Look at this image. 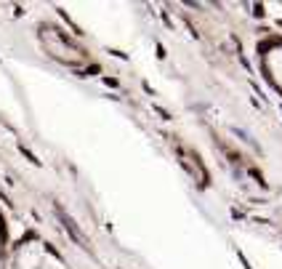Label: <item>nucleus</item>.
Segmentation results:
<instances>
[{
    "instance_id": "nucleus-1",
    "label": "nucleus",
    "mask_w": 282,
    "mask_h": 269,
    "mask_svg": "<svg viewBox=\"0 0 282 269\" xmlns=\"http://www.w3.org/2000/svg\"><path fill=\"white\" fill-rule=\"evenodd\" d=\"M37 37H40V43H43L45 53H48L51 59L61 61V64L80 67V64H85V61H88L85 51L72 40V37H67V32H61L59 27H53V24H43V27H40V32H37Z\"/></svg>"
},
{
    "instance_id": "nucleus-2",
    "label": "nucleus",
    "mask_w": 282,
    "mask_h": 269,
    "mask_svg": "<svg viewBox=\"0 0 282 269\" xmlns=\"http://www.w3.org/2000/svg\"><path fill=\"white\" fill-rule=\"evenodd\" d=\"M181 165L189 168V173L197 179V184H205L208 181V173L197 171V157H194V155H189V152H181Z\"/></svg>"
}]
</instances>
